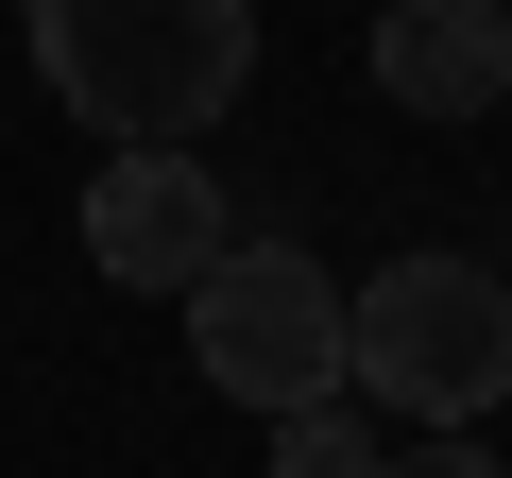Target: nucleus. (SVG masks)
<instances>
[{"instance_id":"nucleus-5","label":"nucleus","mask_w":512,"mask_h":478,"mask_svg":"<svg viewBox=\"0 0 512 478\" xmlns=\"http://www.w3.org/2000/svg\"><path fill=\"white\" fill-rule=\"evenodd\" d=\"M376 86L410 120H495L512 103V0H393L376 18Z\"/></svg>"},{"instance_id":"nucleus-4","label":"nucleus","mask_w":512,"mask_h":478,"mask_svg":"<svg viewBox=\"0 0 512 478\" xmlns=\"http://www.w3.org/2000/svg\"><path fill=\"white\" fill-rule=\"evenodd\" d=\"M86 257H103L120 291H205V274L239 257V188H222L205 154H103V188H86Z\"/></svg>"},{"instance_id":"nucleus-3","label":"nucleus","mask_w":512,"mask_h":478,"mask_svg":"<svg viewBox=\"0 0 512 478\" xmlns=\"http://www.w3.org/2000/svg\"><path fill=\"white\" fill-rule=\"evenodd\" d=\"M188 359L222 410H342V274L308 239H239V257L188 291Z\"/></svg>"},{"instance_id":"nucleus-7","label":"nucleus","mask_w":512,"mask_h":478,"mask_svg":"<svg viewBox=\"0 0 512 478\" xmlns=\"http://www.w3.org/2000/svg\"><path fill=\"white\" fill-rule=\"evenodd\" d=\"M393 478H512V461H478V444H410Z\"/></svg>"},{"instance_id":"nucleus-2","label":"nucleus","mask_w":512,"mask_h":478,"mask_svg":"<svg viewBox=\"0 0 512 478\" xmlns=\"http://www.w3.org/2000/svg\"><path fill=\"white\" fill-rule=\"evenodd\" d=\"M342 393L359 410H410L427 444H461L495 393H512V291L478 257H393L342 291Z\"/></svg>"},{"instance_id":"nucleus-6","label":"nucleus","mask_w":512,"mask_h":478,"mask_svg":"<svg viewBox=\"0 0 512 478\" xmlns=\"http://www.w3.org/2000/svg\"><path fill=\"white\" fill-rule=\"evenodd\" d=\"M393 461H410V444H376V427H359V393L274 427V478H393Z\"/></svg>"},{"instance_id":"nucleus-1","label":"nucleus","mask_w":512,"mask_h":478,"mask_svg":"<svg viewBox=\"0 0 512 478\" xmlns=\"http://www.w3.org/2000/svg\"><path fill=\"white\" fill-rule=\"evenodd\" d=\"M18 18H35L52 103L103 154H188L256 69V0H18Z\"/></svg>"}]
</instances>
